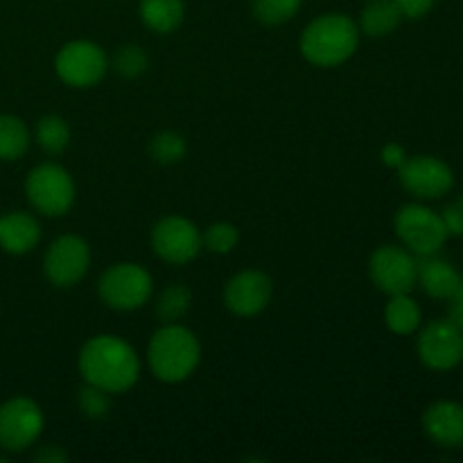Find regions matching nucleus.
<instances>
[{
    "label": "nucleus",
    "mask_w": 463,
    "mask_h": 463,
    "mask_svg": "<svg viewBox=\"0 0 463 463\" xmlns=\"http://www.w3.org/2000/svg\"><path fill=\"white\" fill-rule=\"evenodd\" d=\"M41 240V226L36 217L30 213H9V215H0V249L12 256H23L30 253L32 249L39 244Z\"/></svg>",
    "instance_id": "17"
},
{
    "label": "nucleus",
    "mask_w": 463,
    "mask_h": 463,
    "mask_svg": "<svg viewBox=\"0 0 463 463\" xmlns=\"http://www.w3.org/2000/svg\"><path fill=\"white\" fill-rule=\"evenodd\" d=\"M140 18L156 34H170L184 23V0H140Z\"/></svg>",
    "instance_id": "19"
},
{
    "label": "nucleus",
    "mask_w": 463,
    "mask_h": 463,
    "mask_svg": "<svg viewBox=\"0 0 463 463\" xmlns=\"http://www.w3.org/2000/svg\"><path fill=\"white\" fill-rule=\"evenodd\" d=\"M202 360V346L193 330L181 324H163L147 346V364L163 383H184Z\"/></svg>",
    "instance_id": "3"
},
{
    "label": "nucleus",
    "mask_w": 463,
    "mask_h": 463,
    "mask_svg": "<svg viewBox=\"0 0 463 463\" xmlns=\"http://www.w3.org/2000/svg\"><path fill=\"white\" fill-rule=\"evenodd\" d=\"M149 66V57L140 45H122L120 50L113 57V71L118 75L127 77V80H134V77H140Z\"/></svg>",
    "instance_id": "26"
},
{
    "label": "nucleus",
    "mask_w": 463,
    "mask_h": 463,
    "mask_svg": "<svg viewBox=\"0 0 463 463\" xmlns=\"http://www.w3.org/2000/svg\"><path fill=\"white\" fill-rule=\"evenodd\" d=\"M90 267V247L80 235H61L43 256V274L57 288H72Z\"/></svg>",
    "instance_id": "11"
},
{
    "label": "nucleus",
    "mask_w": 463,
    "mask_h": 463,
    "mask_svg": "<svg viewBox=\"0 0 463 463\" xmlns=\"http://www.w3.org/2000/svg\"><path fill=\"white\" fill-rule=\"evenodd\" d=\"M202 242L203 249L213 253H231L240 242V233L233 224L229 222H217V224H211L206 229V233H202Z\"/></svg>",
    "instance_id": "27"
},
{
    "label": "nucleus",
    "mask_w": 463,
    "mask_h": 463,
    "mask_svg": "<svg viewBox=\"0 0 463 463\" xmlns=\"http://www.w3.org/2000/svg\"><path fill=\"white\" fill-rule=\"evenodd\" d=\"M43 425V411L32 398H9L0 405V448L5 452L27 450L39 441Z\"/></svg>",
    "instance_id": "8"
},
{
    "label": "nucleus",
    "mask_w": 463,
    "mask_h": 463,
    "mask_svg": "<svg viewBox=\"0 0 463 463\" xmlns=\"http://www.w3.org/2000/svg\"><path fill=\"white\" fill-rule=\"evenodd\" d=\"M380 158H383V163L387 167H392V170H401L402 165H405V161L410 156H407L405 147L398 143H387L383 147V152H380Z\"/></svg>",
    "instance_id": "29"
},
{
    "label": "nucleus",
    "mask_w": 463,
    "mask_h": 463,
    "mask_svg": "<svg viewBox=\"0 0 463 463\" xmlns=\"http://www.w3.org/2000/svg\"><path fill=\"white\" fill-rule=\"evenodd\" d=\"M190 306H193V292H190V288H185L181 283H170L158 294L156 317L163 324H179L188 315Z\"/></svg>",
    "instance_id": "22"
},
{
    "label": "nucleus",
    "mask_w": 463,
    "mask_h": 463,
    "mask_svg": "<svg viewBox=\"0 0 463 463\" xmlns=\"http://www.w3.org/2000/svg\"><path fill=\"white\" fill-rule=\"evenodd\" d=\"M419 274V258L405 247H384L375 249L369 260V276L378 289L393 297V294H410L416 285Z\"/></svg>",
    "instance_id": "9"
},
{
    "label": "nucleus",
    "mask_w": 463,
    "mask_h": 463,
    "mask_svg": "<svg viewBox=\"0 0 463 463\" xmlns=\"http://www.w3.org/2000/svg\"><path fill=\"white\" fill-rule=\"evenodd\" d=\"M423 430L437 446H463V405L455 401H439L425 410Z\"/></svg>",
    "instance_id": "15"
},
{
    "label": "nucleus",
    "mask_w": 463,
    "mask_h": 463,
    "mask_svg": "<svg viewBox=\"0 0 463 463\" xmlns=\"http://www.w3.org/2000/svg\"><path fill=\"white\" fill-rule=\"evenodd\" d=\"M448 303H450V306H448V321H452L457 328L463 330V276L459 285H457L455 294L448 298Z\"/></svg>",
    "instance_id": "31"
},
{
    "label": "nucleus",
    "mask_w": 463,
    "mask_h": 463,
    "mask_svg": "<svg viewBox=\"0 0 463 463\" xmlns=\"http://www.w3.org/2000/svg\"><path fill=\"white\" fill-rule=\"evenodd\" d=\"M98 294L104 306L131 312L143 307L152 298L154 280L145 267L136 262H118L99 276Z\"/></svg>",
    "instance_id": "4"
},
{
    "label": "nucleus",
    "mask_w": 463,
    "mask_h": 463,
    "mask_svg": "<svg viewBox=\"0 0 463 463\" xmlns=\"http://www.w3.org/2000/svg\"><path fill=\"white\" fill-rule=\"evenodd\" d=\"M30 147V129L9 113H0V161H16Z\"/></svg>",
    "instance_id": "21"
},
{
    "label": "nucleus",
    "mask_w": 463,
    "mask_h": 463,
    "mask_svg": "<svg viewBox=\"0 0 463 463\" xmlns=\"http://www.w3.org/2000/svg\"><path fill=\"white\" fill-rule=\"evenodd\" d=\"M36 143L43 152L61 154L71 145V127L61 116H43L36 122Z\"/></svg>",
    "instance_id": "23"
},
{
    "label": "nucleus",
    "mask_w": 463,
    "mask_h": 463,
    "mask_svg": "<svg viewBox=\"0 0 463 463\" xmlns=\"http://www.w3.org/2000/svg\"><path fill=\"white\" fill-rule=\"evenodd\" d=\"M185 152H188L185 138L181 134H176V131H161L149 143V156L156 163H163V165L179 163L185 156Z\"/></svg>",
    "instance_id": "25"
},
{
    "label": "nucleus",
    "mask_w": 463,
    "mask_h": 463,
    "mask_svg": "<svg viewBox=\"0 0 463 463\" xmlns=\"http://www.w3.org/2000/svg\"><path fill=\"white\" fill-rule=\"evenodd\" d=\"M271 280L258 269H244L235 274L224 288V306L238 317H256L269 306Z\"/></svg>",
    "instance_id": "14"
},
{
    "label": "nucleus",
    "mask_w": 463,
    "mask_h": 463,
    "mask_svg": "<svg viewBox=\"0 0 463 463\" xmlns=\"http://www.w3.org/2000/svg\"><path fill=\"white\" fill-rule=\"evenodd\" d=\"M77 405H80L81 414L86 419H104L109 414V410H111V393L86 383L80 389V393H77Z\"/></svg>",
    "instance_id": "28"
},
{
    "label": "nucleus",
    "mask_w": 463,
    "mask_h": 463,
    "mask_svg": "<svg viewBox=\"0 0 463 463\" xmlns=\"http://www.w3.org/2000/svg\"><path fill=\"white\" fill-rule=\"evenodd\" d=\"M402 188L419 199H439L450 193L455 185V175L450 165L437 156L407 158L405 165L398 170Z\"/></svg>",
    "instance_id": "13"
},
{
    "label": "nucleus",
    "mask_w": 463,
    "mask_h": 463,
    "mask_svg": "<svg viewBox=\"0 0 463 463\" xmlns=\"http://www.w3.org/2000/svg\"><path fill=\"white\" fill-rule=\"evenodd\" d=\"M420 307L410 294H393L384 307V324L396 335H411L420 326Z\"/></svg>",
    "instance_id": "20"
},
{
    "label": "nucleus",
    "mask_w": 463,
    "mask_h": 463,
    "mask_svg": "<svg viewBox=\"0 0 463 463\" xmlns=\"http://www.w3.org/2000/svg\"><path fill=\"white\" fill-rule=\"evenodd\" d=\"M360 45V27L346 14H324L303 30L298 48L312 66L333 68L355 54Z\"/></svg>",
    "instance_id": "2"
},
{
    "label": "nucleus",
    "mask_w": 463,
    "mask_h": 463,
    "mask_svg": "<svg viewBox=\"0 0 463 463\" xmlns=\"http://www.w3.org/2000/svg\"><path fill=\"white\" fill-rule=\"evenodd\" d=\"M27 202L34 211L48 217H61L75 203V181L66 167L57 163H41L25 179Z\"/></svg>",
    "instance_id": "5"
},
{
    "label": "nucleus",
    "mask_w": 463,
    "mask_h": 463,
    "mask_svg": "<svg viewBox=\"0 0 463 463\" xmlns=\"http://www.w3.org/2000/svg\"><path fill=\"white\" fill-rule=\"evenodd\" d=\"M34 459L43 461V463H61V461L68 459V455L59 446H45L43 450L36 452Z\"/></svg>",
    "instance_id": "33"
},
{
    "label": "nucleus",
    "mask_w": 463,
    "mask_h": 463,
    "mask_svg": "<svg viewBox=\"0 0 463 463\" xmlns=\"http://www.w3.org/2000/svg\"><path fill=\"white\" fill-rule=\"evenodd\" d=\"M54 71L63 84L72 89H90L107 75L109 59L93 41H71L54 57Z\"/></svg>",
    "instance_id": "7"
},
{
    "label": "nucleus",
    "mask_w": 463,
    "mask_h": 463,
    "mask_svg": "<svg viewBox=\"0 0 463 463\" xmlns=\"http://www.w3.org/2000/svg\"><path fill=\"white\" fill-rule=\"evenodd\" d=\"M441 220L446 224L448 235H463V208L450 203L441 211Z\"/></svg>",
    "instance_id": "30"
},
{
    "label": "nucleus",
    "mask_w": 463,
    "mask_h": 463,
    "mask_svg": "<svg viewBox=\"0 0 463 463\" xmlns=\"http://www.w3.org/2000/svg\"><path fill=\"white\" fill-rule=\"evenodd\" d=\"M420 362L432 371H452L463 362V330L439 319L425 326L416 342Z\"/></svg>",
    "instance_id": "12"
},
{
    "label": "nucleus",
    "mask_w": 463,
    "mask_h": 463,
    "mask_svg": "<svg viewBox=\"0 0 463 463\" xmlns=\"http://www.w3.org/2000/svg\"><path fill=\"white\" fill-rule=\"evenodd\" d=\"M303 0H253V16L262 25H283L292 21Z\"/></svg>",
    "instance_id": "24"
},
{
    "label": "nucleus",
    "mask_w": 463,
    "mask_h": 463,
    "mask_svg": "<svg viewBox=\"0 0 463 463\" xmlns=\"http://www.w3.org/2000/svg\"><path fill=\"white\" fill-rule=\"evenodd\" d=\"M152 249L161 260L170 265H185L194 260L203 249L202 233L188 217H163L152 229Z\"/></svg>",
    "instance_id": "10"
},
{
    "label": "nucleus",
    "mask_w": 463,
    "mask_h": 463,
    "mask_svg": "<svg viewBox=\"0 0 463 463\" xmlns=\"http://www.w3.org/2000/svg\"><path fill=\"white\" fill-rule=\"evenodd\" d=\"M455 203H457V206H459V208H463V194H461V197H459V199H457V202H455Z\"/></svg>",
    "instance_id": "34"
},
{
    "label": "nucleus",
    "mask_w": 463,
    "mask_h": 463,
    "mask_svg": "<svg viewBox=\"0 0 463 463\" xmlns=\"http://www.w3.org/2000/svg\"><path fill=\"white\" fill-rule=\"evenodd\" d=\"M396 235L405 249H410L414 256H432L441 251L446 240L450 238L446 224L441 220V213H434L432 208L420 206V203H407L396 213Z\"/></svg>",
    "instance_id": "6"
},
{
    "label": "nucleus",
    "mask_w": 463,
    "mask_h": 463,
    "mask_svg": "<svg viewBox=\"0 0 463 463\" xmlns=\"http://www.w3.org/2000/svg\"><path fill=\"white\" fill-rule=\"evenodd\" d=\"M80 373L84 383L107 393H125L138 383L140 357L129 342L116 335H98L80 351Z\"/></svg>",
    "instance_id": "1"
},
{
    "label": "nucleus",
    "mask_w": 463,
    "mask_h": 463,
    "mask_svg": "<svg viewBox=\"0 0 463 463\" xmlns=\"http://www.w3.org/2000/svg\"><path fill=\"white\" fill-rule=\"evenodd\" d=\"M402 12L396 5V0H371L366 3V7L362 9L360 16V32H364L366 36H387L401 25Z\"/></svg>",
    "instance_id": "18"
},
{
    "label": "nucleus",
    "mask_w": 463,
    "mask_h": 463,
    "mask_svg": "<svg viewBox=\"0 0 463 463\" xmlns=\"http://www.w3.org/2000/svg\"><path fill=\"white\" fill-rule=\"evenodd\" d=\"M405 18H423L432 9L434 0H396Z\"/></svg>",
    "instance_id": "32"
},
{
    "label": "nucleus",
    "mask_w": 463,
    "mask_h": 463,
    "mask_svg": "<svg viewBox=\"0 0 463 463\" xmlns=\"http://www.w3.org/2000/svg\"><path fill=\"white\" fill-rule=\"evenodd\" d=\"M419 258V274H416V283H420L423 292L428 297L439 298V301H448L455 294L457 285H459L461 274L452 262L446 258H439L437 253L432 256H416Z\"/></svg>",
    "instance_id": "16"
}]
</instances>
